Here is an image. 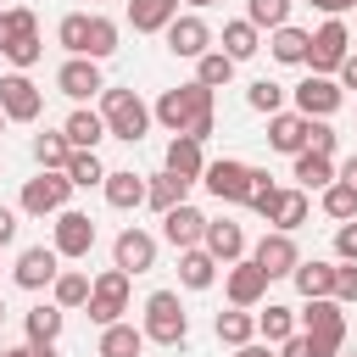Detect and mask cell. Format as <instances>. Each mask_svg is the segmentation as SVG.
<instances>
[{
  "instance_id": "cell-1",
  "label": "cell",
  "mask_w": 357,
  "mask_h": 357,
  "mask_svg": "<svg viewBox=\"0 0 357 357\" xmlns=\"http://www.w3.org/2000/svg\"><path fill=\"white\" fill-rule=\"evenodd\" d=\"M151 117L167 128V134H190L206 145V134L218 128V112H212V89L206 84H178V89H162V100L151 106Z\"/></svg>"
},
{
  "instance_id": "cell-2",
  "label": "cell",
  "mask_w": 357,
  "mask_h": 357,
  "mask_svg": "<svg viewBox=\"0 0 357 357\" xmlns=\"http://www.w3.org/2000/svg\"><path fill=\"white\" fill-rule=\"evenodd\" d=\"M100 117H106V139H123V145H139L145 128L156 123L134 89H100Z\"/></svg>"
},
{
  "instance_id": "cell-3",
  "label": "cell",
  "mask_w": 357,
  "mask_h": 357,
  "mask_svg": "<svg viewBox=\"0 0 357 357\" xmlns=\"http://www.w3.org/2000/svg\"><path fill=\"white\" fill-rule=\"evenodd\" d=\"M296 329L312 335L318 357H335V351L346 346V307H340L335 296H307V307L296 312Z\"/></svg>"
},
{
  "instance_id": "cell-4",
  "label": "cell",
  "mask_w": 357,
  "mask_h": 357,
  "mask_svg": "<svg viewBox=\"0 0 357 357\" xmlns=\"http://www.w3.org/2000/svg\"><path fill=\"white\" fill-rule=\"evenodd\" d=\"M139 329H145V340H156V346H184V340H190V312H184L178 290H151Z\"/></svg>"
},
{
  "instance_id": "cell-5",
  "label": "cell",
  "mask_w": 357,
  "mask_h": 357,
  "mask_svg": "<svg viewBox=\"0 0 357 357\" xmlns=\"http://www.w3.org/2000/svg\"><path fill=\"white\" fill-rule=\"evenodd\" d=\"M84 312H89L95 329H106V324H117V318L128 312V273H123L117 262H112L106 273L89 279V301H84Z\"/></svg>"
},
{
  "instance_id": "cell-6",
  "label": "cell",
  "mask_w": 357,
  "mask_h": 357,
  "mask_svg": "<svg viewBox=\"0 0 357 357\" xmlns=\"http://www.w3.org/2000/svg\"><path fill=\"white\" fill-rule=\"evenodd\" d=\"M67 201H73V178L61 167H39V178L22 184V212L28 218H56Z\"/></svg>"
},
{
  "instance_id": "cell-7",
  "label": "cell",
  "mask_w": 357,
  "mask_h": 357,
  "mask_svg": "<svg viewBox=\"0 0 357 357\" xmlns=\"http://www.w3.org/2000/svg\"><path fill=\"white\" fill-rule=\"evenodd\" d=\"M201 184H206V195H218L223 206H245V195H251V162H240V156L206 162V167H201Z\"/></svg>"
},
{
  "instance_id": "cell-8",
  "label": "cell",
  "mask_w": 357,
  "mask_h": 357,
  "mask_svg": "<svg viewBox=\"0 0 357 357\" xmlns=\"http://www.w3.org/2000/svg\"><path fill=\"white\" fill-rule=\"evenodd\" d=\"M346 56H351L346 22H340V17H324V22L312 28V39H307V67H312V73H335Z\"/></svg>"
},
{
  "instance_id": "cell-9",
  "label": "cell",
  "mask_w": 357,
  "mask_h": 357,
  "mask_svg": "<svg viewBox=\"0 0 357 357\" xmlns=\"http://www.w3.org/2000/svg\"><path fill=\"white\" fill-rule=\"evenodd\" d=\"M50 245H56V257L84 262V257L95 251V218L78 212V206H61V212H56V234H50Z\"/></svg>"
},
{
  "instance_id": "cell-10",
  "label": "cell",
  "mask_w": 357,
  "mask_h": 357,
  "mask_svg": "<svg viewBox=\"0 0 357 357\" xmlns=\"http://www.w3.org/2000/svg\"><path fill=\"white\" fill-rule=\"evenodd\" d=\"M0 112H6V123H39L45 89L28 73H0Z\"/></svg>"
},
{
  "instance_id": "cell-11",
  "label": "cell",
  "mask_w": 357,
  "mask_h": 357,
  "mask_svg": "<svg viewBox=\"0 0 357 357\" xmlns=\"http://www.w3.org/2000/svg\"><path fill=\"white\" fill-rule=\"evenodd\" d=\"M290 95H296V112H301V117H335L340 100H346V89H340L329 73H307Z\"/></svg>"
},
{
  "instance_id": "cell-12",
  "label": "cell",
  "mask_w": 357,
  "mask_h": 357,
  "mask_svg": "<svg viewBox=\"0 0 357 357\" xmlns=\"http://www.w3.org/2000/svg\"><path fill=\"white\" fill-rule=\"evenodd\" d=\"M251 262H257L268 279H290V273H296V262H301V251H296V234H284V229H268V234L257 240Z\"/></svg>"
},
{
  "instance_id": "cell-13",
  "label": "cell",
  "mask_w": 357,
  "mask_h": 357,
  "mask_svg": "<svg viewBox=\"0 0 357 357\" xmlns=\"http://www.w3.org/2000/svg\"><path fill=\"white\" fill-rule=\"evenodd\" d=\"M162 39H167V50H173V56H184V61H195V56H206V50H212V28H206L195 11H178V17L162 28Z\"/></svg>"
},
{
  "instance_id": "cell-14",
  "label": "cell",
  "mask_w": 357,
  "mask_h": 357,
  "mask_svg": "<svg viewBox=\"0 0 357 357\" xmlns=\"http://www.w3.org/2000/svg\"><path fill=\"white\" fill-rule=\"evenodd\" d=\"M56 273H61L56 245H28V251L17 257V268H11L17 290H50V284H56Z\"/></svg>"
},
{
  "instance_id": "cell-15",
  "label": "cell",
  "mask_w": 357,
  "mask_h": 357,
  "mask_svg": "<svg viewBox=\"0 0 357 357\" xmlns=\"http://www.w3.org/2000/svg\"><path fill=\"white\" fill-rule=\"evenodd\" d=\"M56 89H61L67 100H89V95H100V89H106L100 61H89V56H67V61L56 67Z\"/></svg>"
},
{
  "instance_id": "cell-16",
  "label": "cell",
  "mask_w": 357,
  "mask_h": 357,
  "mask_svg": "<svg viewBox=\"0 0 357 357\" xmlns=\"http://www.w3.org/2000/svg\"><path fill=\"white\" fill-rule=\"evenodd\" d=\"M201 234H206V212H201V206L178 201V206H167V212H162V240H167L173 251L201 245Z\"/></svg>"
},
{
  "instance_id": "cell-17",
  "label": "cell",
  "mask_w": 357,
  "mask_h": 357,
  "mask_svg": "<svg viewBox=\"0 0 357 357\" xmlns=\"http://www.w3.org/2000/svg\"><path fill=\"white\" fill-rule=\"evenodd\" d=\"M112 262L134 279V273H151L156 268V234H145V229H123L117 240H112Z\"/></svg>"
},
{
  "instance_id": "cell-18",
  "label": "cell",
  "mask_w": 357,
  "mask_h": 357,
  "mask_svg": "<svg viewBox=\"0 0 357 357\" xmlns=\"http://www.w3.org/2000/svg\"><path fill=\"white\" fill-rule=\"evenodd\" d=\"M223 290H229V307H257V301L268 296V273H262L251 257H240V262L223 268Z\"/></svg>"
},
{
  "instance_id": "cell-19",
  "label": "cell",
  "mask_w": 357,
  "mask_h": 357,
  "mask_svg": "<svg viewBox=\"0 0 357 357\" xmlns=\"http://www.w3.org/2000/svg\"><path fill=\"white\" fill-rule=\"evenodd\" d=\"M100 190H106V206H117V212L145 206V173H134V167H106Z\"/></svg>"
},
{
  "instance_id": "cell-20",
  "label": "cell",
  "mask_w": 357,
  "mask_h": 357,
  "mask_svg": "<svg viewBox=\"0 0 357 357\" xmlns=\"http://www.w3.org/2000/svg\"><path fill=\"white\" fill-rule=\"evenodd\" d=\"M201 245L218 257V268H229V262H240V257H245V229H240V223H229V218H206Z\"/></svg>"
},
{
  "instance_id": "cell-21",
  "label": "cell",
  "mask_w": 357,
  "mask_h": 357,
  "mask_svg": "<svg viewBox=\"0 0 357 357\" xmlns=\"http://www.w3.org/2000/svg\"><path fill=\"white\" fill-rule=\"evenodd\" d=\"M307 218H312V201H307V190H301V184H290V190H273V206H268V223H273V229L296 234Z\"/></svg>"
},
{
  "instance_id": "cell-22",
  "label": "cell",
  "mask_w": 357,
  "mask_h": 357,
  "mask_svg": "<svg viewBox=\"0 0 357 357\" xmlns=\"http://www.w3.org/2000/svg\"><path fill=\"white\" fill-rule=\"evenodd\" d=\"M268 151H279V156L307 151V117L301 112H273L268 117Z\"/></svg>"
},
{
  "instance_id": "cell-23",
  "label": "cell",
  "mask_w": 357,
  "mask_h": 357,
  "mask_svg": "<svg viewBox=\"0 0 357 357\" xmlns=\"http://www.w3.org/2000/svg\"><path fill=\"white\" fill-rule=\"evenodd\" d=\"M178 284H184V290H212V284H218V257H212L206 245L178 251Z\"/></svg>"
},
{
  "instance_id": "cell-24",
  "label": "cell",
  "mask_w": 357,
  "mask_h": 357,
  "mask_svg": "<svg viewBox=\"0 0 357 357\" xmlns=\"http://www.w3.org/2000/svg\"><path fill=\"white\" fill-rule=\"evenodd\" d=\"M61 134H67V145H73V151H95V145L106 139V117H100V112H89V106H78V112H67Z\"/></svg>"
},
{
  "instance_id": "cell-25",
  "label": "cell",
  "mask_w": 357,
  "mask_h": 357,
  "mask_svg": "<svg viewBox=\"0 0 357 357\" xmlns=\"http://www.w3.org/2000/svg\"><path fill=\"white\" fill-rule=\"evenodd\" d=\"M218 50H223V56L240 67V61H251V56L262 50V28H251L245 17H240V22H223V39H218Z\"/></svg>"
},
{
  "instance_id": "cell-26",
  "label": "cell",
  "mask_w": 357,
  "mask_h": 357,
  "mask_svg": "<svg viewBox=\"0 0 357 357\" xmlns=\"http://www.w3.org/2000/svg\"><path fill=\"white\" fill-rule=\"evenodd\" d=\"M145 351V329H134V324H106L100 329V346H95V357H139Z\"/></svg>"
},
{
  "instance_id": "cell-27",
  "label": "cell",
  "mask_w": 357,
  "mask_h": 357,
  "mask_svg": "<svg viewBox=\"0 0 357 357\" xmlns=\"http://www.w3.org/2000/svg\"><path fill=\"white\" fill-rule=\"evenodd\" d=\"M201 167H206V156H201V139H190V134H173V139H167V173H178V178H195V184H201Z\"/></svg>"
},
{
  "instance_id": "cell-28",
  "label": "cell",
  "mask_w": 357,
  "mask_h": 357,
  "mask_svg": "<svg viewBox=\"0 0 357 357\" xmlns=\"http://www.w3.org/2000/svg\"><path fill=\"white\" fill-rule=\"evenodd\" d=\"M178 17V0H128V22L134 33H162Z\"/></svg>"
},
{
  "instance_id": "cell-29",
  "label": "cell",
  "mask_w": 357,
  "mask_h": 357,
  "mask_svg": "<svg viewBox=\"0 0 357 357\" xmlns=\"http://www.w3.org/2000/svg\"><path fill=\"white\" fill-rule=\"evenodd\" d=\"M190 184L195 178H178V173H156V178H145V206H156V212H167V206H178L184 195H190Z\"/></svg>"
},
{
  "instance_id": "cell-30",
  "label": "cell",
  "mask_w": 357,
  "mask_h": 357,
  "mask_svg": "<svg viewBox=\"0 0 357 357\" xmlns=\"http://www.w3.org/2000/svg\"><path fill=\"white\" fill-rule=\"evenodd\" d=\"M212 329H218L223 346H245V340H257V312L251 307H229V312L212 318Z\"/></svg>"
},
{
  "instance_id": "cell-31",
  "label": "cell",
  "mask_w": 357,
  "mask_h": 357,
  "mask_svg": "<svg viewBox=\"0 0 357 357\" xmlns=\"http://www.w3.org/2000/svg\"><path fill=\"white\" fill-rule=\"evenodd\" d=\"M307 28H273V39H268V50H273V61H284V67H307Z\"/></svg>"
},
{
  "instance_id": "cell-32",
  "label": "cell",
  "mask_w": 357,
  "mask_h": 357,
  "mask_svg": "<svg viewBox=\"0 0 357 357\" xmlns=\"http://www.w3.org/2000/svg\"><path fill=\"white\" fill-rule=\"evenodd\" d=\"M290 178L312 195V190L335 184V162H329V156H318V151H296V173H290Z\"/></svg>"
},
{
  "instance_id": "cell-33",
  "label": "cell",
  "mask_w": 357,
  "mask_h": 357,
  "mask_svg": "<svg viewBox=\"0 0 357 357\" xmlns=\"http://www.w3.org/2000/svg\"><path fill=\"white\" fill-rule=\"evenodd\" d=\"M290 279H296L301 301H307V296H335V262H318V257H312V262H296Z\"/></svg>"
},
{
  "instance_id": "cell-34",
  "label": "cell",
  "mask_w": 357,
  "mask_h": 357,
  "mask_svg": "<svg viewBox=\"0 0 357 357\" xmlns=\"http://www.w3.org/2000/svg\"><path fill=\"white\" fill-rule=\"evenodd\" d=\"M50 301H56L61 312L84 307V301H89V273H84V268H61V273H56V284H50Z\"/></svg>"
},
{
  "instance_id": "cell-35",
  "label": "cell",
  "mask_w": 357,
  "mask_h": 357,
  "mask_svg": "<svg viewBox=\"0 0 357 357\" xmlns=\"http://www.w3.org/2000/svg\"><path fill=\"white\" fill-rule=\"evenodd\" d=\"M61 324H67V312H61L56 301H39V307H28L22 335H28V340H61Z\"/></svg>"
},
{
  "instance_id": "cell-36",
  "label": "cell",
  "mask_w": 357,
  "mask_h": 357,
  "mask_svg": "<svg viewBox=\"0 0 357 357\" xmlns=\"http://www.w3.org/2000/svg\"><path fill=\"white\" fill-rule=\"evenodd\" d=\"M257 335H262L268 346H284V340L296 335V307H284V301H268V312H257Z\"/></svg>"
},
{
  "instance_id": "cell-37",
  "label": "cell",
  "mask_w": 357,
  "mask_h": 357,
  "mask_svg": "<svg viewBox=\"0 0 357 357\" xmlns=\"http://www.w3.org/2000/svg\"><path fill=\"white\" fill-rule=\"evenodd\" d=\"M56 45H61L67 56H84V45H89V11H67V17L56 22Z\"/></svg>"
},
{
  "instance_id": "cell-38",
  "label": "cell",
  "mask_w": 357,
  "mask_h": 357,
  "mask_svg": "<svg viewBox=\"0 0 357 357\" xmlns=\"http://www.w3.org/2000/svg\"><path fill=\"white\" fill-rule=\"evenodd\" d=\"M112 50H117V22L100 17V11H89V45H84V56L89 61H106Z\"/></svg>"
},
{
  "instance_id": "cell-39",
  "label": "cell",
  "mask_w": 357,
  "mask_h": 357,
  "mask_svg": "<svg viewBox=\"0 0 357 357\" xmlns=\"http://www.w3.org/2000/svg\"><path fill=\"white\" fill-rule=\"evenodd\" d=\"M61 173L73 178V190H89V184H100V178H106V162H100L95 151H73Z\"/></svg>"
},
{
  "instance_id": "cell-40",
  "label": "cell",
  "mask_w": 357,
  "mask_h": 357,
  "mask_svg": "<svg viewBox=\"0 0 357 357\" xmlns=\"http://www.w3.org/2000/svg\"><path fill=\"white\" fill-rule=\"evenodd\" d=\"M234 78V61L223 56V50H206V56H195V84H206V89H223Z\"/></svg>"
},
{
  "instance_id": "cell-41",
  "label": "cell",
  "mask_w": 357,
  "mask_h": 357,
  "mask_svg": "<svg viewBox=\"0 0 357 357\" xmlns=\"http://www.w3.org/2000/svg\"><path fill=\"white\" fill-rule=\"evenodd\" d=\"M245 22L251 28H284L290 22V0H245Z\"/></svg>"
},
{
  "instance_id": "cell-42",
  "label": "cell",
  "mask_w": 357,
  "mask_h": 357,
  "mask_svg": "<svg viewBox=\"0 0 357 357\" xmlns=\"http://www.w3.org/2000/svg\"><path fill=\"white\" fill-rule=\"evenodd\" d=\"M245 106H251V112H262V117L284 112V84H273V78H257V84L245 89Z\"/></svg>"
},
{
  "instance_id": "cell-43",
  "label": "cell",
  "mask_w": 357,
  "mask_h": 357,
  "mask_svg": "<svg viewBox=\"0 0 357 357\" xmlns=\"http://www.w3.org/2000/svg\"><path fill=\"white\" fill-rule=\"evenodd\" d=\"M67 156H73V145H67L61 128L56 134H33V162L39 167H67Z\"/></svg>"
},
{
  "instance_id": "cell-44",
  "label": "cell",
  "mask_w": 357,
  "mask_h": 357,
  "mask_svg": "<svg viewBox=\"0 0 357 357\" xmlns=\"http://www.w3.org/2000/svg\"><path fill=\"white\" fill-rule=\"evenodd\" d=\"M324 212H329L335 223L357 218V190H351V184H340V178H335V184H324Z\"/></svg>"
},
{
  "instance_id": "cell-45",
  "label": "cell",
  "mask_w": 357,
  "mask_h": 357,
  "mask_svg": "<svg viewBox=\"0 0 357 357\" xmlns=\"http://www.w3.org/2000/svg\"><path fill=\"white\" fill-rule=\"evenodd\" d=\"M22 33H39V17H33L28 6H11V11H0V50H6L11 39H22Z\"/></svg>"
},
{
  "instance_id": "cell-46",
  "label": "cell",
  "mask_w": 357,
  "mask_h": 357,
  "mask_svg": "<svg viewBox=\"0 0 357 357\" xmlns=\"http://www.w3.org/2000/svg\"><path fill=\"white\" fill-rule=\"evenodd\" d=\"M0 56H6V61H11L17 73H28V67H33L39 56H45V45H39V33H22V39H11V45L0 50Z\"/></svg>"
},
{
  "instance_id": "cell-47",
  "label": "cell",
  "mask_w": 357,
  "mask_h": 357,
  "mask_svg": "<svg viewBox=\"0 0 357 357\" xmlns=\"http://www.w3.org/2000/svg\"><path fill=\"white\" fill-rule=\"evenodd\" d=\"M335 145H340V134L329 128V117H307V151H318V156H335Z\"/></svg>"
},
{
  "instance_id": "cell-48",
  "label": "cell",
  "mask_w": 357,
  "mask_h": 357,
  "mask_svg": "<svg viewBox=\"0 0 357 357\" xmlns=\"http://www.w3.org/2000/svg\"><path fill=\"white\" fill-rule=\"evenodd\" d=\"M335 301H340V307L357 301V262H340V268H335Z\"/></svg>"
},
{
  "instance_id": "cell-49",
  "label": "cell",
  "mask_w": 357,
  "mask_h": 357,
  "mask_svg": "<svg viewBox=\"0 0 357 357\" xmlns=\"http://www.w3.org/2000/svg\"><path fill=\"white\" fill-rule=\"evenodd\" d=\"M335 257H340V262H357V218H346V223L335 229Z\"/></svg>"
},
{
  "instance_id": "cell-50",
  "label": "cell",
  "mask_w": 357,
  "mask_h": 357,
  "mask_svg": "<svg viewBox=\"0 0 357 357\" xmlns=\"http://www.w3.org/2000/svg\"><path fill=\"white\" fill-rule=\"evenodd\" d=\"M279 357H318V346H312V335H301V329H296V335L279 346Z\"/></svg>"
},
{
  "instance_id": "cell-51",
  "label": "cell",
  "mask_w": 357,
  "mask_h": 357,
  "mask_svg": "<svg viewBox=\"0 0 357 357\" xmlns=\"http://www.w3.org/2000/svg\"><path fill=\"white\" fill-rule=\"evenodd\" d=\"M11 240H17V212H11V206H0V251H6Z\"/></svg>"
},
{
  "instance_id": "cell-52",
  "label": "cell",
  "mask_w": 357,
  "mask_h": 357,
  "mask_svg": "<svg viewBox=\"0 0 357 357\" xmlns=\"http://www.w3.org/2000/svg\"><path fill=\"white\" fill-rule=\"evenodd\" d=\"M335 73H340V89H357V50H351V56H346Z\"/></svg>"
},
{
  "instance_id": "cell-53",
  "label": "cell",
  "mask_w": 357,
  "mask_h": 357,
  "mask_svg": "<svg viewBox=\"0 0 357 357\" xmlns=\"http://www.w3.org/2000/svg\"><path fill=\"white\" fill-rule=\"evenodd\" d=\"M312 11H324V17H346L351 11V0H307Z\"/></svg>"
},
{
  "instance_id": "cell-54",
  "label": "cell",
  "mask_w": 357,
  "mask_h": 357,
  "mask_svg": "<svg viewBox=\"0 0 357 357\" xmlns=\"http://www.w3.org/2000/svg\"><path fill=\"white\" fill-rule=\"evenodd\" d=\"M234 357H273V346L268 340H245V346H234Z\"/></svg>"
},
{
  "instance_id": "cell-55",
  "label": "cell",
  "mask_w": 357,
  "mask_h": 357,
  "mask_svg": "<svg viewBox=\"0 0 357 357\" xmlns=\"http://www.w3.org/2000/svg\"><path fill=\"white\" fill-rule=\"evenodd\" d=\"M335 178H340V184H351V190H357V156H346V162H340V173H335Z\"/></svg>"
},
{
  "instance_id": "cell-56",
  "label": "cell",
  "mask_w": 357,
  "mask_h": 357,
  "mask_svg": "<svg viewBox=\"0 0 357 357\" xmlns=\"http://www.w3.org/2000/svg\"><path fill=\"white\" fill-rule=\"evenodd\" d=\"M28 357H56V340H28Z\"/></svg>"
},
{
  "instance_id": "cell-57",
  "label": "cell",
  "mask_w": 357,
  "mask_h": 357,
  "mask_svg": "<svg viewBox=\"0 0 357 357\" xmlns=\"http://www.w3.org/2000/svg\"><path fill=\"white\" fill-rule=\"evenodd\" d=\"M184 6H195V11H206V6H218V0H184Z\"/></svg>"
},
{
  "instance_id": "cell-58",
  "label": "cell",
  "mask_w": 357,
  "mask_h": 357,
  "mask_svg": "<svg viewBox=\"0 0 357 357\" xmlns=\"http://www.w3.org/2000/svg\"><path fill=\"white\" fill-rule=\"evenodd\" d=\"M0 357H28V346H11V351H0Z\"/></svg>"
},
{
  "instance_id": "cell-59",
  "label": "cell",
  "mask_w": 357,
  "mask_h": 357,
  "mask_svg": "<svg viewBox=\"0 0 357 357\" xmlns=\"http://www.w3.org/2000/svg\"><path fill=\"white\" fill-rule=\"evenodd\" d=\"M0 134H6V112H0Z\"/></svg>"
},
{
  "instance_id": "cell-60",
  "label": "cell",
  "mask_w": 357,
  "mask_h": 357,
  "mask_svg": "<svg viewBox=\"0 0 357 357\" xmlns=\"http://www.w3.org/2000/svg\"><path fill=\"white\" fill-rule=\"evenodd\" d=\"M0 324H6V301H0Z\"/></svg>"
},
{
  "instance_id": "cell-61",
  "label": "cell",
  "mask_w": 357,
  "mask_h": 357,
  "mask_svg": "<svg viewBox=\"0 0 357 357\" xmlns=\"http://www.w3.org/2000/svg\"><path fill=\"white\" fill-rule=\"evenodd\" d=\"M351 6H357V0H351Z\"/></svg>"
}]
</instances>
